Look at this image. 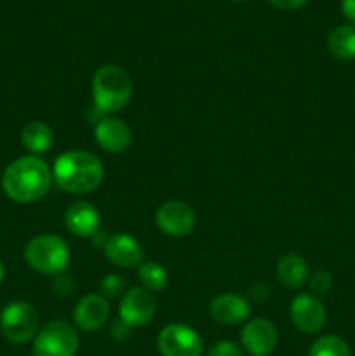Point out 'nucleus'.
Listing matches in <instances>:
<instances>
[{"instance_id":"obj_29","label":"nucleus","mask_w":355,"mask_h":356,"mask_svg":"<svg viewBox=\"0 0 355 356\" xmlns=\"http://www.w3.org/2000/svg\"><path fill=\"white\" fill-rule=\"evenodd\" d=\"M3 277H6V268H3V264H2V261H0V284H2V280H3Z\"/></svg>"},{"instance_id":"obj_8","label":"nucleus","mask_w":355,"mask_h":356,"mask_svg":"<svg viewBox=\"0 0 355 356\" xmlns=\"http://www.w3.org/2000/svg\"><path fill=\"white\" fill-rule=\"evenodd\" d=\"M195 212L188 204L181 200L164 202L155 214V222L160 232L173 238H183L195 228Z\"/></svg>"},{"instance_id":"obj_28","label":"nucleus","mask_w":355,"mask_h":356,"mask_svg":"<svg viewBox=\"0 0 355 356\" xmlns=\"http://www.w3.org/2000/svg\"><path fill=\"white\" fill-rule=\"evenodd\" d=\"M341 13L355 26V0H341Z\"/></svg>"},{"instance_id":"obj_5","label":"nucleus","mask_w":355,"mask_h":356,"mask_svg":"<svg viewBox=\"0 0 355 356\" xmlns=\"http://www.w3.org/2000/svg\"><path fill=\"white\" fill-rule=\"evenodd\" d=\"M80 339L77 327L65 320H52L33 339V356H75Z\"/></svg>"},{"instance_id":"obj_19","label":"nucleus","mask_w":355,"mask_h":356,"mask_svg":"<svg viewBox=\"0 0 355 356\" xmlns=\"http://www.w3.org/2000/svg\"><path fill=\"white\" fill-rule=\"evenodd\" d=\"M327 49L336 59L352 61L355 59V26L354 24H341L329 33Z\"/></svg>"},{"instance_id":"obj_13","label":"nucleus","mask_w":355,"mask_h":356,"mask_svg":"<svg viewBox=\"0 0 355 356\" xmlns=\"http://www.w3.org/2000/svg\"><path fill=\"white\" fill-rule=\"evenodd\" d=\"M103 250L110 263L118 268H124V270L139 268V264L145 259L143 245L129 233H115V235L108 236Z\"/></svg>"},{"instance_id":"obj_23","label":"nucleus","mask_w":355,"mask_h":356,"mask_svg":"<svg viewBox=\"0 0 355 356\" xmlns=\"http://www.w3.org/2000/svg\"><path fill=\"white\" fill-rule=\"evenodd\" d=\"M333 287V277L329 271L317 270L315 273L310 277V289H312L313 296H324L331 291Z\"/></svg>"},{"instance_id":"obj_12","label":"nucleus","mask_w":355,"mask_h":356,"mask_svg":"<svg viewBox=\"0 0 355 356\" xmlns=\"http://www.w3.org/2000/svg\"><path fill=\"white\" fill-rule=\"evenodd\" d=\"M110 318V305L103 294H87L73 309V323L82 332H96Z\"/></svg>"},{"instance_id":"obj_10","label":"nucleus","mask_w":355,"mask_h":356,"mask_svg":"<svg viewBox=\"0 0 355 356\" xmlns=\"http://www.w3.org/2000/svg\"><path fill=\"white\" fill-rule=\"evenodd\" d=\"M291 322L299 332L317 334L326 325L327 313L320 299L313 294H298L289 306Z\"/></svg>"},{"instance_id":"obj_17","label":"nucleus","mask_w":355,"mask_h":356,"mask_svg":"<svg viewBox=\"0 0 355 356\" xmlns=\"http://www.w3.org/2000/svg\"><path fill=\"white\" fill-rule=\"evenodd\" d=\"M277 277L284 287L299 289L308 280L310 270L306 261L298 254H287L277 263Z\"/></svg>"},{"instance_id":"obj_24","label":"nucleus","mask_w":355,"mask_h":356,"mask_svg":"<svg viewBox=\"0 0 355 356\" xmlns=\"http://www.w3.org/2000/svg\"><path fill=\"white\" fill-rule=\"evenodd\" d=\"M207 356H244V353L232 341H219V343L212 344Z\"/></svg>"},{"instance_id":"obj_16","label":"nucleus","mask_w":355,"mask_h":356,"mask_svg":"<svg viewBox=\"0 0 355 356\" xmlns=\"http://www.w3.org/2000/svg\"><path fill=\"white\" fill-rule=\"evenodd\" d=\"M209 312L216 323L232 327L246 322L251 313V306L244 296L226 292V294H219L212 299Z\"/></svg>"},{"instance_id":"obj_9","label":"nucleus","mask_w":355,"mask_h":356,"mask_svg":"<svg viewBox=\"0 0 355 356\" xmlns=\"http://www.w3.org/2000/svg\"><path fill=\"white\" fill-rule=\"evenodd\" d=\"M157 309L155 296L145 287H132L125 291L118 305V318L131 329L150 323Z\"/></svg>"},{"instance_id":"obj_18","label":"nucleus","mask_w":355,"mask_h":356,"mask_svg":"<svg viewBox=\"0 0 355 356\" xmlns=\"http://www.w3.org/2000/svg\"><path fill=\"white\" fill-rule=\"evenodd\" d=\"M52 141H54V136H52L51 127L44 122H28L21 131V143L30 152V155L40 156L42 153H47Z\"/></svg>"},{"instance_id":"obj_20","label":"nucleus","mask_w":355,"mask_h":356,"mask_svg":"<svg viewBox=\"0 0 355 356\" xmlns=\"http://www.w3.org/2000/svg\"><path fill=\"white\" fill-rule=\"evenodd\" d=\"M138 277L141 282V287L150 292H160L167 287V270L157 261H143L138 268Z\"/></svg>"},{"instance_id":"obj_2","label":"nucleus","mask_w":355,"mask_h":356,"mask_svg":"<svg viewBox=\"0 0 355 356\" xmlns=\"http://www.w3.org/2000/svg\"><path fill=\"white\" fill-rule=\"evenodd\" d=\"M103 177L104 167L101 160L86 149L63 153L52 165V181L72 195L90 193L103 183Z\"/></svg>"},{"instance_id":"obj_4","label":"nucleus","mask_w":355,"mask_h":356,"mask_svg":"<svg viewBox=\"0 0 355 356\" xmlns=\"http://www.w3.org/2000/svg\"><path fill=\"white\" fill-rule=\"evenodd\" d=\"M24 261L31 270L44 275L65 273L70 263L68 243L58 235L42 233L31 238L24 249Z\"/></svg>"},{"instance_id":"obj_14","label":"nucleus","mask_w":355,"mask_h":356,"mask_svg":"<svg viewBox=\"0 0 355 356\" xmlns=\"http://www.w3.org/2000/svg\"><path fill=\"white\" fill-rule=\"evenodd\" d=\"M94 138L104 152L118 155L131 146L132 132L120 118L101 117L94 127Z\"/></svg>"},{"instance_id":"obj_1","label":"nucleus","mask_w":355,"mask_h":356,"mask_svg":"<svg viewBox=\"0 0 355 356\" xmlns=\"http://www.w3.org/2000/svg\"><path fill=\"white\" fill-rule=\"evenodd\" d=\"M52 170L44 159L24 155L7 165L2 174V190L16 204H33L49 193Z\"/></svg>"},{"instance_id":"obj_30","label":"nucleus","mask_w":355,"mask_h":356,"mask_svg":"<svg viewBox=\"0 0 355 356\" xmlns=\"http://www.w3.org/2000/svg\"><path fill=\"white\" fill-rule=\"evenodd\" d=\"M233 2H246V0H233Z\"/></svg>"},{"instance_id":"obj_26","label":"nucleus","mask_w":355,"mask_h":356,"mask_svg":"<svg viewBox=\"0 0 355 356\" xmlns=\"http://www.w3.org/2000/svg\"><path fill=\"white\" fill-rule=\"evenodd\" d=\"M110 332H111V336L115 337V339L122 341V339H125V337L129 336V332H131V327H129L125 322H122L120 318H117V320H113V322H111Z\"/></svg>"},{"instance_id":"obj_3","label":"nucleus","mask_w":355,"mask_h":356,"mask_svg":"<svg viewBox=\"0 0 355 356\" xmlns=\"http://www.w3.org/2000/svg\"><path fill=\"white\" fill-rule=\"evenodd\" d=\"M132 96L129 73L117 65H103L93 76V101L97 113L106 117L127 106Z\"/></svg>"},{"instance_id":"obj_15","label":"nucleus","mask_w":355,"mask_h":356,"mask_svg":"<svg viewBox=\"0 0 355 356\" xmlns=\"http://www.w3.org/2000/svg\"><path fill=\"white\" fill-rule=\"evenodd\" d=\"M65 226L72 235L80 238H93L101 228V216L93 204L77 200L66 209Z\"/></svg>"},{"instance_id":"obj_11","label":"nucleus","mask_w":355,"mask_h":356,"mask_svg":"<svg viewBox=\"0 0 355 356\" xmlns=\"http://www.w3.org/2000/svg\"><path fill=\"white\" fill-rule=\"evenodd\" d=\"M240 341L251 356H268L277 346L278 334L270 320L253 318L244 325Z\"/></svg>"},{"instance_id":"obj_7","label":"nucleus","mask_w":355,"mask_h":356,"mask_svg":"<svg viewBox=\"0 0 355 356\" xmlns=\"http://www.w3.org/2000/svg\"><path fill=\"white\" fill-rule=\"evenodd\" d=\"M160 356H202L204 341L200 334L184 323H169L157 337Z\"/></svg>"},{"instance_id":"obj_27","label":"nucleus","mask_w":355,"mask_h":356,"mask_svg":"<svg viewBox=\"0 0 355 356\" xmlns=\"http://www.w3.org/2000/svg\"><path fill=\"white\" fill-rule=\"evenodd\" d=\"M268 2L281 10H298L303 6H306L308 0H268Z\"/></svg>"},{"instance_id":"obj_21","label":"nucleus","mask_w":355,"mask_h":356,"mask_svg":"<svg viewBox=\"0 0 355 356\" xmlns=\"http://www.w3.org/2000/svg\"><path fill=\"white\" fill-rule=\"evenodd\" d=\"M308 356H352V351L341 337L327 334L313 341Z\"/></svg>"},{"instance_id":"obj_6","label":"nucleus","mask_w":355,"mask_h":356,"mask_svg":"<svg viewBox=\"0 0 355 356\" xmlns=\"http://www.w3.org/2000/svg\"><path fill=\"white\" fill-rule=\"evenodd\" d=\"M0 330L13 344H26L38 332V313L26 301H13L0 313Z\"/></svg>"},{"instance_id":"obj_22","label":"nucleus","mask_w":355,"mask_h":356,"mask_svg":"<svg viewBox=\"0 0 355 356\" xmlns=\"http://www.w3.org/2000/svg\"><path fill=\"white\" fill-rule=\"evenodd\" d=\"M125 280L117 273H110L101 280V291L104 298H118L125 294Z\"/></svg>"},{"instance_id":"obj_25","label":"nucleus","mask_w":355,"mask_h":356,"mask_svg":"<svg viewBox=\"0 0 355 356\" xmlns=\"http://www.w3.org/2000/svg\"><path fill=\"white\" fill-rule=\"evenodd\" d=\"M52 289L58 296H70L75 289V282L70 275L59 273L54 277V282H52Z\"/></svg>"}]
</instances>
